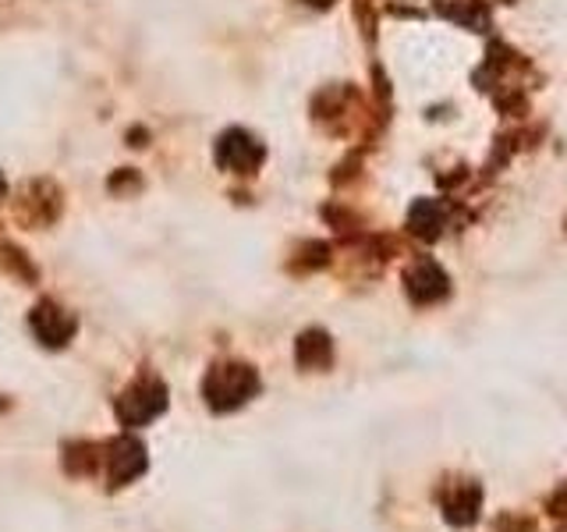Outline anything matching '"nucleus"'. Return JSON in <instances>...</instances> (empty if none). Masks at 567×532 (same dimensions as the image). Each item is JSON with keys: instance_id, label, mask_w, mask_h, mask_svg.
I'll return each mask as SVG.
<instances>
[{"instance_id": "1", "label": "nucleus", "mask_w": 567, "mask_h": 532, "mask_svg": "<svg viewBox=\"0 0 567 532\" xmlns=\"http://www.w3.org/2000/svg\"><path fill=\"white\" fill-rule=\"evenodd\" d=\"M259 390V377L252 366L241 362H220L206 372L203 380V398L213 412H235L245 401H252Z\"/></svg>"}, {"instance_id": "2", "label": "nucleus", "mask_w": 567, "mask_h": 532, "mask_svg": "<svg viewBox=\"0 0 567 532\" xmlns=\"http://www.w3.org/2000/svg\"><path fill=\"white\" fill-rule=\"evenodd\" d=\"M100 472H106V487L111 490L128 487L132 479L146 472V448L128 433L106 440L100 448Z\"/></svg>"}, {"instance_id": "3", "label": "nucleus", "mask_w": 567, "mask_h": 532, "mask_svg": "<svg viewBox=\"0 0 567 532\" xmlns=\"http://www.w3.org/2000/svg\"><path fill=\"white\" fill-rule=\"evenodd\" d=\"M167 408V383L156 377H138L124 395L117 398V419L121 426H146Z\"/></svg>"}, {"instance_id": "4", "label": "nucleus", "mask_w": 567, "mask_h": 532, "mask_svg": "<svg viewBox=\"0 0 567 532\" xmlns=\"http://www.w3.org/2000/svg\"><path fill=\"white\" fill-rule=\"evenodd\" d=\"M262 156H266L262 142H259L256 135L241 132V129L224 132V135H220V142H217V164H220L224 171L252 174V171L262 164Z\"/></svg>"}, {"instance_id": "5", "label": "nucleus", "mask_w": 567, "mask_h": 532, "mask_svg": "<svg viewBox=\"0 0 567 532\" xmlns=\"http://www.w3.org/2000/svg\"><path fill=\"white\" fill-rule=\"evenodd\" d=\"M29 327H32V334L40 337V345H50V348H64L71 337H75V330H79V319H75V313H68V309H61L58 301H40V306L32 309V316H29Z\"/></svg>"}, {"instance_id": "6", "label": "nucleus", "mask_w": 567, "mask_h": 532, "mask_svg": "<svg viewBox=\"0 0 567 532\" xmlns=\"http://www.w3.org/2000/svg\"><path fill=\"white\" fill-rule=\"evenodd\" d=\"M404 288H408V295H412V301H419V306H433V301L447 298L451 280L433 259H419L412 270L404 274Z\"/></svg>"}, {"instance_id": "7", "label": "nucleus", "mask_w": 567, "mask_h": 532, "mask_svg": "<svg viewBox=\"0 0 567 532\" xmlns=\"http://www.w3.org/2000/svg\"><path fill=\"white\" fill-rule=\"evenodd\" d=\"M478 504H483V490L475 483H454L451 493L443 497V514L454 525H472L478 519Z\"/></svg>"}, {"instance_id": "8", "label": "nucleus", "mask_w": 567, "mask_h": 532, "mask_svg": "<svg viewBox=\"0 0 567 532\" xmlns=\"http://www.w3.org/2000/svg\"><path fill=\"white\" fill-rule=\"evenodd\" d=\"M295 359L301 369H327L333 362V345L323 330H306L298 337V348H295Z\"/></svg>"}, {"instance_id": "9", "label": "nucleus", "mask_w": 567, "mask_h": 532, "mask_svg": "<svg viewBox=\"0 0 567 532\" xmlns=\"http://www.w3.org/2000/svg\"><path fill=\"white\" fill-rule=\"evenodd\" d=\"M443 224H447V206L436 203V200H419L412 206V217H408V227H412V235L433 242L440 238Z\"/></svg>"}, {"instance_id": "10", "label": "nucleus", "mask_w": 567, "mask_h": 532, "mask_svg": "<svg viewBox=\"0 0 567 532\" xmlns=\"http://www.w3.org/2000/svg\"><path fill=\"white\" fill-rule=\"evenodd\" d=\"M64 469H68V475H96L100 472V443H89V440L64 443Z\"/></svg>"}, {"instance_id": "11", "label": "nucleus", "mask_w": 567, "mask_h": 532, "mask_svg": "<svg viewBox=\"0 0 567 532\" xmlns=\"http://www.w3.org/2000/svg\"><path fill=\"white\" fill-rule=\"evenodd\" d=\"M309 4H316V8H330L333 0H309Z\"/></svg>"}, {"instance_id": "12", "label": "nucleus", "mask_w": 567, "mask_h": 532, "mask_svg": "<svg viewBox=\"0 0 567 532\" xmlns=\"http://www.w3.org/2000/svg\"><path fill=\"white\" fill-rule=\"evenodd\" d=\"M0 195H4V177H0Z\"/></svg>"}, {"instance_id": "13", "label": "nucleus", "mask_w": 567, "mask_h": 532, "mask_svg": "<svg viewBox=\"0 0 567 532\" xmlns=\"http://www.w3.org/2000/svg\"><path fill=\"white\" fill-rule=\"evenodd\" d=\"M560 532H567V529H560Z\"/></svg>"}]
</instances>
